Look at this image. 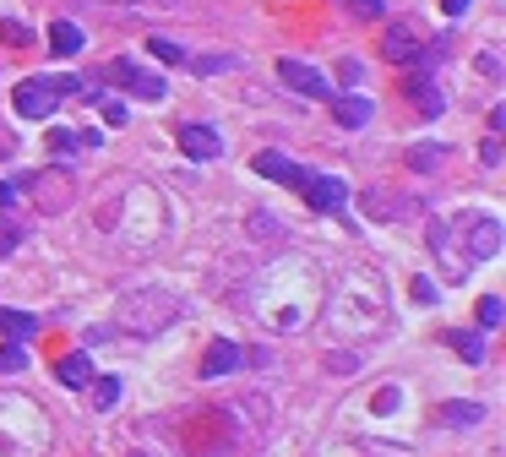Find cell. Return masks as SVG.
<instances>
[{
    "instance_id": "obj_1",
    "label": "cell",
    "mask_w": 506,
    "mask_h": 457,
    "mask_svg": "<svg viewBox=\"0 0 506 457\" xmlns=\"http://www.w3.org/2000/svg\"><path fill=\"white\" fill-rule=\"evenodd\" d=\"M169 322H180V300H174L169 289H136V294H125L120 311H114V327H125V333H136V338H158Z\"/></svg>"
},
{
    "instance_id": "obj_2",
    "label": "cell",
    "mask_w": 506,
    "mask_h": 457,
    "mask_svg": "<svg viewBox=\"0 0 506 457\" xmlns=\"http://www.w3.org/2000/svg\"><path fill=\"white\" fill-rule=\"evenodd\" d=\"M11 104H16V114H22V120H49V114H55V104H60V93H55V82H49V76H27V82L11 93Z\"/></svg>"
},
{
    "instance_id": "obj_3",
    "label": "cell",
    "mask_w": 506,
    "mask_h": 457,
    "mask_svg": "<svg viewBox=\"0 0 506 457\" xmlns=\"http://www.w3.org/2000/svg\"><path fill=\"white\" fill-rule=\"evenodd\" d=\"M278 76H283L294 93H305V98H332V82H327L316 65H305V60H278Z\"/></svg>"
},
{
    "instance_id": "obj_4",
    "label": "cell",
    "mask_w": 506,
    "mask_h": 457,
    "mask_svg": "<svg viewBox=\"0 0 506 457\" xmlns=\"http://www.w3.org/2000/svg\"><path fill=\"white\" fill-rule=\"evenodd\" d=\"M300 191H305V207H316V213H338L349 202V185L338 174H311Z\"/></svg>"
},
{
    "instance_id": "obj_5",
    "label": "cell",
    "mask_w": 506,
    "mask_h": 457,
    "mask_svg": "<svg viewBox=\"0 0 506 457\" xmlns=\"http://www.w3.org/2000/svg\"><path fill=\"white\" fill-rule=\"evenodd\" d=\"M463 229H469V245H463V251H469L474 262H491V256L501 251V240H506V229L496 218H469Z\"/></svg>"
},
{
    "instance_id": "obj_6",
    "label": "cell",
    "mask_w": 506,
    "mask_h": 457,
    "mask_svg": "<svg viewBox=\"0 0 506 457\" xmlns=\"http://www.w3.org/2000/svg\"><path fill=\"white\" fill-rule=\"evenodd\" d=\"M180 153H185L191 164H213V158L223 153V136H218L213 125H185V131H180Z\"/></svg>"
},
{
    "instance_id": "obj_7",
    "label": "cell",
    "mask_w": 506,
    "mask_h": 457,
    "mask_svg": "<svg viewBox=\"0 0 506 457\" xmlns=\"http://www.w3.org/2000/svg\"><path fill=\"white\" fill-rule=\"evenodd\" d=\"M256 174H267V180H278V185H294V191L311 180V169H300L289 153H273V147H267V153H256Z\"/></svg>"
},
{
    "instance_id": "obj_8",
    "label": "cell",
    "mask_w": 506,
    "mask_h": 457,
    "mask_svg": "<svg viewBox=\"0 0 506 457\" xmlns=\"http://www.w3.org/2000/svg\"><path fill=\"white\" fill-rule=\"evenodd\" d=\"M382 60H392V65H409V60H420V33H414L409 22L387 27V38H382Z\"/></svg>"
},
{
    "instance_id": "obj_9",
    "label": "cell",
    "mask_w": 506,
    "mask_h": 457,
    "mask_svg": "<svg viewBox=\"0 0 506 457\" xmlns=\"http://www.w3.org/2000/svg\"><path fill=\"white\" fill-rule=\"evenodd\" d=\"M240 360H245V354H240V343H229V338H213V343H207V354H202V382H218V376H229Z\"/></svg>"
},
{
    "instance_id": "obj_10",
    "label": "cell",
    "mask_w": 506,
    "mask_h": 457,
    "mask_svg": "<svg viewBox=\"0 0 506 457\" xmlns=\"http://www.w3.org/2000/svg\"><path fill=\"white\" fill-rule=\"evenodd\" d=\"M55 382H60L65 392H82V387L93 382V365H87V354H65V360L55 365Z\"/></svg>"
},
{
    "instance_id": "obj_11",
    "label": "cell",
    "mask_w": 506,
    "mask_h": 457,
    "mask_svg": "<svg viewBox=\"0 0 506 457\" xmlns=\"http://www.w3.org/2000/svg\"><path fill=\"white\" fill-rule=\"evenodd\" d=\"M371 114H376V104H371V98H332V120H338V125H349V131H360Z\"/></svg>"
},
{
    "instance_id": "obj_12",
    "label": "cell",
    "mask_w": 506,
    "mask_h": 457,
    "mask_svg": "<svg viewBox=\"0 0 506 457\" xmlns=\"http://www.w3.org/2000/svg\"><path fill=\"white\" fill-rule=\"evenodd\" d=\"M436 420H442L447 431H469V425H480V420H485V409H480V403H442V409H436Z\"/></svg>"
},
{
    "instance_id": "obj_13",
    "label": "cell",
    "mask_w": 506,
    "mask_h": 457,
    "mask_svg": "<svg viewBox=\"0 0 506 457\" xmlns=\"http://www.w3.org/2000/svg\"><path fill=\"white\" fill-rule=\"evenodd\" d=\"M82 44H87V33H82L76 22H55V27H49V49H55V55H76Z\"/></svg>"
},
{
    "instance_id": "obj_14",
    "label": "cell",
    "mask_w": 506,
    "mask_h": 457,
    "mask_svg": "<svg viewBox=\"0 0 506 457\" xmlns=\"http://www.w3.org/2000/svg\"><path fill=\"white\" fill-rule=\"evenodd\" d=\"M409 98L425 109V114H442V87L431 76H409Z\"/></svg>"
},
{
    "instance_id": "obj_15",
    "label": "cell",
    "mask_w": 506,
    "mask_h": 457,
    "mask_svg": "<svg viewBox=\"0 0 506 457\" xmlns=\"http://www.w3.org/2000/svg\"><path fill=\"white\" fill-rule=\"evenodd\" d=\"M0 333L16 338V343H27V338L38 333V316H27V311H0Z\"/></svg>"
},
{
    "instance_id": "obj_16",
    "label": "cell",
    "mask_w": 506,
    "mask_h": 457,
    "mask_svg": "<svg viewBox=\"0 0 506 457\" xmlns=\"http://www.w3.org/2000/svg\"><path fill=\"white\" fill-rule=\"evenodd\" d=\"M125 87H131L136 98H147V104H158V98L169 93V82H164V76H147V71H131V76H125Z\"/></svg>"
},
{
    "instance_id": "obj_17",
    "label": "cell",
    "mask_w": 506,
    "mask_h": 457,
    "mask_svg": "<svg viewBox=\"0 0 506 457\" xmlns=\"http://www.w3.org/2000/svg\"><path fill=\"white\" fill-rule=\"evenodd\" d=\"M447 343H452V349H458L469 365H480V360H485V343H480V333H447Z\"/></svg>"
},
{
    "instance_id": "obj_18",
    "label": "cell",
    "mask_w": 506,
    "mask_h": 457,
    "mask_svg": "<svg viewBox=\"0 0 506 457\" xmlns=\"http://www.w3.org/2000/svg\"><path fill=\"white\" fill-rule=\"evenodd\" d=\"M93 382H98V387H93V409H114V403H120V392H125V387H120V376H93Z\"/></svg>"
},
{
    "instance_id": "obj_19",
    "label": "cell",
    "mask_w": 506,
    "mask_h": 457,
    "mask_svg": "<svg viewBox=\"0 0 506 457\" xmlns=\"http://www.w3.org/2000/svg\"><path fill=\"white\" fill-rule=\"evenodd\" d=\"M93 142H98V136H71V131H49V153H60V158H65V153H82V147H93Z\"/></svg>"
},
{
    "instance_id": "obj_20",
    "label": "cell",
    "mask_w": 506,
    "mask_h": 457,
    "mask_svg": "<svg viewBox=\"0 0 506 457\" xmlns=\"http://www.w3.org/2000/svg\"><path fill=\"white\" fill-rule=\"evenodd\" d=\"M442 158H447V147H442V142H425V147H414V153H409V164H414V169H442Z\"/></svg>"
},
{
    "instance_id": "obj_21",
    "label": "cell",
    "mask_w": 506,
    "mask_h": 457,
    "mask_svg": "<svg viewBox=\"0 0 506 457\" xmlns=\"http://www.w3.org/2000/svg\"><path fill=\"white\" fill-rule=\"evenodd\" d=\"M0 371H5V376H16V371H27V349H22L16 338H11V343L0 349Z\"/></svg>"
},
{
    "instance_id": "obj_22",
    "label": "cell",
    "mask_w": 506,
    "mask_h": 457,
    "mask_svg": "<svg viewBox=\"0 0 506 457\" xmlns=\"http://www.w3.org/2000/svg\"><path fill=\"white\" fill-rule=\"evenodd\" d=\"M16 240H22V229L11 224V213H0V262H5L11 251H16Z\"/></svg>"
},
{
    "instance_id": "obj_23",
    "label": "cell",
    "mask_w": 506,
    "mask_h": 457,
    "mask_svg": "<svg viewBox=\"0 0 506 457\" xmlns=\"http://www.w3.org/2000/svg\"><path fill=\"white\" fill-rule=\"evenodd\" d=\"M501 316H506V305L496 294H485V300H480V327H501Z\"/></svg>"
},
{
    "instance_id": "obj_24",
    "label": "cell",
    "mask_w": 506,
    "mask_h": 457,
    "mask_svg": "<svg viewBox=\"0 0 506 457\" xmlns=\"http://www.w3.org/2000/svg\"><path fill=\"white\" fill-rule=\"evenodd\" d=\"M147 49H153V55H158L164 65H174V60H185V49H180V44H169V38H158V33H153V44H147Z\"/></svg>"
},
{
    "instance_id": "obj_25",
    "label": "cell",
    "mask_w": 506,
    "mask_h": 457,
    "mask_svg": "<svg viewBox=\"0 0 506 457\" xmlns=\"http://www.w3.org/2000/svg\"><path fill=\"white\" fill-rule=\"evenodd\" d=\"M196 71H229L234 65V55H207V60H191Z\"/></svg>"
},
{
    "instance_id": "obj_26",
    "label": "cell",
    "mask_w": 506,
    "mask_h": 457,
    "mask_svg": "<svg viewBox=\"0 0 506 457\" xmlns=\"http://www.w3.org/2000/svg\"><path fill=\"white\" fill-rule=\"evenodd\" d=\"M131 71H136V65H131V60H114V65H104V71H98V76H104V82H125V76H131Z\"/></svg>"
},
{
    "instance_id": "obj_27",
    "label": "cell",
    "mask_w": 506,
    "mask_h": 457,
    "mask_svg": "<svg viewBox=\"0 0 506 457\" xmlns=\"http://www.w3.org/2000/svg\"><path fill=\"white\" fill-rule=\"evenodd\" d=\"M104 125H125V104L120 98H104Z\"/></svg>"
},
{
    "instance_id": "obj_28",
    "label": "cell",
    "mask_w": 506,
    "mask_h": 457,
    "mask_svg": "<svg viewBox=\"0 0 506 457\" xmlns=\"http://www.w3.org/2000/svg\"><path fill=\"white\" fill-rule=\"evenodd\" d=\"M414 300H420V305H436L442 294H436V283H431V278H414Z\"/></svg>"
},
{
    "instance_id": "obj_29",
    "label": "cell",
    "mask_w": 506,
    "mask_h": 457,
    "mask_svg": "<svg viewBox=\"0 0 506 457\" xmlns=\"http://www.w3.org/2000/svg\"><path fill=\"white\" fill-rule=\"evenodd\" d=\"M387 11V0H354V16H382Z\"/></svg>"
},
{
    "instance_id": "obj_30",
    "label": "cell",
    "mask_w": 506,
    "mask_h": 457,
    "mask_svg": "<svg viewBox=\"0 0 506 457\" xmlns=\"http://www.w3.org/2000/svg\"><path fill=\"white\" fill-rule=\"evenodd\" d=\"M0 33H5V44H27V33H22V22H0Z\"/></svg>"
},
{
    "instance_id": "obj_31",
    "label": "cell",
    "mask_w": 506,
    "mask_h": 457,
    "mask_svg": "<svg viewBox=\"0 0 506 457\" xmlns=\"http://www.w3.org/2000/svg\"><path fill=\"white\" fill-rule=\"evenodd\" d=\"M360 76H365V65H360V60H343V82H349V87H354V82H360Z\"/></svg>"
},
{
    "instance_id": "obj_32",
    "label": "cell",
    "mask_w": 506,
    "mask_h": 457,
    "mask_svg": "<svg viewBox=\"0 0 506 457\" xmlns=\"http://www.w3.org/2000/svg\"><path fill=\"white\" fill-rule=\"evenodd\" d=\"M469 5H474V0H442V11H447V16H463Z\"/></svg>"
},
{
    "instance_id": "obj_33",
    "label": "cell",
    "mask_w": 506,
    "mask_h": 457,
    "mask_svg": "<svg viewBox=\"0 0 506 457\" xmlns=\"http://www.w3.org/2000/svg\"><path fill=\"white\" fill-rule=\"evenodd\" d=\"M0 213H11V185H0Z\"/></svg>"
}]
</instances>
